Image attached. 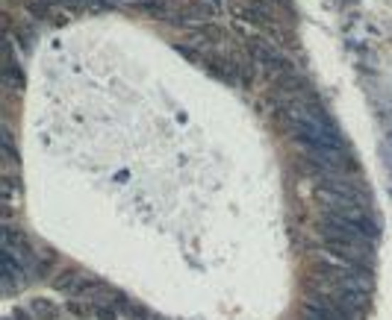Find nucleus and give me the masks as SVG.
I'll use <instances>...</instances> for the list:
<instances>
[{
    "instance_id": "7ed1b4c3",
    "label": "nucleus",
    "mask_w": 392,
    "mask_h": 320,
    "mask_svg": "<svg viewBox=\"0 0 392 320\" xmlns=\"http://www.w3.org/2000/svg\"><path fill=\"white\" fill-rule=\"evenodd\" d=\"M4 83H6L9 88H18V86L24 83V71H18V65H15L12 53H9V59H6V68H4Z\"/></svg>"
},
{
    "instance_id": "f03ea898",
    "label": "nucleus",
    "mask_w": 392,
    "mask_h": 320,
    "mask_svg": "<svg viewBox=\"0 0 392 320\" xmlns=\"http://www.w3.org/2000/svg\"><path fill=\"white\" fill-rule=\"evenodd\" d=\"M53 288L68 294V297H89L94 288H101V282H97L94 276L80 273V270H62L53 279Z\"/></svg>"
},
{
    "instance_id": "f257e3e1",
    "label": "nucleus",
    "mask_w": 392,
    "mask_h": 320,
    "mask_svg": "<svg viewBox=\"0 0 392 320\" xmlns=\"http://www.w3.org/2000/svg\"><path fill=\"white\" fill-rule=\"evenodd\" d=\"M248 56H251V62L257 65V68L271 79V83H274V79H281V76H286V74L295 71L289 59H286L278 47H271L268 42H263V38H251V42H248Z\"/></svg>"
}]
</instances>
